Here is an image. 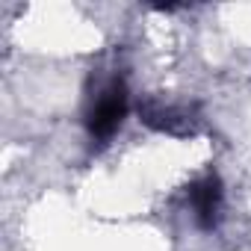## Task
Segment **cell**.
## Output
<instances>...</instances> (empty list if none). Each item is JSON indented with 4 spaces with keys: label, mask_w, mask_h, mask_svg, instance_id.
<instances>
[{
    "label": "cell",
    "mask_w": 251,
    "mask_h": 251,
    "mask_svg": "<svg viewBox=\"0 0 251 251\" xmlns=\"http://www.w3.org/2000/svg\"><path fill=\"white\" fill-rule=\"evenodd\" d=\"M124 115H127V89H124L121 80H112L98 100L92 103V109L86 112V127L92 139H109L118 127Z\"/></svg>",
    "instance_id": "6da1fadb"
},
{
    "label": "cell",
    "mask_w": 251,
    "mask_h": 251,
    "mask_svg": "<svg viewBox=\"0 0 251 251\" xmlns=\"http://www.w3.org/2000/svg\"><path fill=\"white\" fill-rule=\"evenodd\" d=\"M189 204L195 210V219L204 230H213L219 222V210H222V180L216 175H207L201 180H195L189 186Z\"/></svg>",
    "instance_id": "7a4b0ae2"
},
{
    "label": "cell",
    "mask_w": 251,
    "mask_h": 251,
    "mask_svg": "<svg viewBox=\"0 0 251 251\" xmlns=\"http://www.w3.org/2000/svg\"><path fill=\"white\" fill-rule=\"evenodd\" d=\"M142 121L154 130L163 133H192V115L183 106H160V103H145L142 106Z\"/></svg>",
    "instance_id": "3957f363"
}]
</instances>
